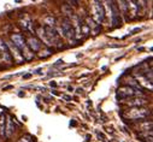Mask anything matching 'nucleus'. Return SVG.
Masks as SVG:
<instances>
[{
	"mask_svg": "<svg viewBox=\"0 0 153 142\" xmlns=\"http://www.w3.org/2000/svg\"><path fill=\"white\" fill-rule=\"evenodd\" d=\"M148 116H151V111L142 107H131L122 113V117H127L128 119L133 122H139V123L146 121Z\"/></svg>",
	"mask_w": 153,
	"mask_h": 142,
	"instance_id": "nucleus-1",
	"label": "nucleus"
},
{
	"mask_svg": "<svg viewBox=\"0 0 153 142\" xmlns=\"http://www.w3.org/2000/svg\"><path fill=\"white\" fill-rule=\"evenodd\" d=\"M139 90H142V89H139ZM141 95H143V93L137 92V88L131 86H123V87H120L117 90V99L120 100H127V99L137 98Z\"/></svg>",
	"mask_w": 153,
	"mask_h": 142,
	"instance_id": "nucleus-2",
	"label": "nucleus"
},
{
	"mask_svg": "<svg viewBox=\"0 0 153 142\" xmlns=\"http://www.w3.org/2000/svg\"><path fill=\"white\" fill-rule=\"evenodd\" d=\"M58 30L62 31L60 35L63 36H68V38H75V30L72 27V23L69 18H64L62 21V24L58 27Z\"/></svg>",
	"mask_w": 153,
	"mask_h": 142,
	"instance_id": "nucleus-3",
	"label": "nucleus"
},
{
	"mask_svg": "<svg viewBox=\"0 0 153 142\" xmlns=\"http://www.w3.org/2000/svg\"><path fill=\"white\" fill-rule=\"evenodd\" d=\"M6 46H7V48H9V52H11L10 53V55H11V58H12V60H15L17 64H22V63H24L25 60H24V58H23V54H22V52L12 44V42H7L6 44Z\"/></svg>",
	"mask_w": 153,
	"mask_h": 142,
	"instance_id": "nucleus-4",
	"label": "nucleus"
},
{
	"mask_svg": "<svg viewBox=\"0 0 153 142\" xmlns=\"http://www.w3.org/2000/svg\"><path fill=\"white\" fill-rule=\"evenodd\" d=\"M94 7H93V18L98 22V23H102L105 21V11H104V6L102 3L100 1H94Z\"/></svg>",
	"mask_w": 153,
	"mask_h": 142,
	"instance_id": "nucleus-5",
	"label": "nucleus"
},
{
	"mask_svg": "<svg viewBox=\"0 0 153 142\" xmlns=\"http://www.w3.org/2000/svg\"><path fill=\"white\" fill-rule=\"evenodd\" d=\"M25 42H27V47L29 48L30 52H39L41 51V42L37 38H34V36H30L28 39H25Z\"/></svg>",
	"mask_w": 153,
	"mask_h": 142,
	"instance_id": "nucleus-6",
	"label": "nucleus"
},
{
	"mask_svg": "<svg viewBox=\"0 0 153 142\" xmlns=\"http://www.w3.org/2000/svg\"><path fill=\"white\" fill-rule=\"evenodd\" d=\"M110 7H111V10H112V22H113V24L116 25V27H120L121 25V13H120V9L117 7V5H116V3H113V1H111L110 3Z\"/></svg>",
	"mask_w": 153,
	"mask_h": 142,
	"instance_id": "nucleus-7",
	"label": "nucleus"
},
{
	"mask_svg": "<svg viewBox=\"0 0 153 142\" xmlns=\"http://www.w3.org/2000/svg\"><path fill=\"white\" fill-rule=\"evenodd\" d=\"M147 101L142 98H131V99H127V101H124V104L129 107H141L142 105H145Z\"/></svg>",
	"mask_w": 153,
	"mask_h": 142,
	"instance_id": "nucleus-8",
	"label": "nucleus"
},
{
	"mask_svg": "<svg viewBox=\"0 0 153 142\" xmlns=\"http://www.w3.org/2000/svg\"><path fill=\"white\" fill-rule=\"evenodd\" d=\"M6 123H5V136L6 137H11L15 132V124H13V121H12V117H7L6 118Z\"/></svg>",
	"mask_w": 153,
	"mask_h": 142,
	"instance_id": "nucleus-9",
	"label": "nucleus"
},
{
	"mask_svg": "<svg viewBox=\"0 0 153 142\" xmlns=\"http://www.w3.org/2000/svg\"><path fill=\"white\" fill-rule=\"evenodd\" d=\"M5 123H6V116L1 113L0 115V136H5Z\"/></svg>",
	"mask_w": 153,
	"mask_h": 142,
	"instance_id": "nucleus-10",
	"label": "nucleus"
},
{
	"mask_svg": "<svg viewBox=\"0 0 153 142\" xmlns=\"http://www.w3.org/2000/svg\"><path fill=\"white\" fill-rule=\"evenodd\" d=\"M45 24H46L47 27H52V28H53V25L56 24V19L50 16V17H47V18L45 19Z\"/></svg>",
	"mask_w": 153,
	"mask_h": 142,
	"instance_id": "nucleus-11",
	"label": "nucleus"
},
{
	"mask_svg": "<svg viewBox=\"0 0 153 142\" xmlns=\"http://www.w3.org/2000/svg\"><path fill=\"white\" fill-rule=\"evenodd\" d=\"M18 142H33V137L30 135H24L18 140Z\"/></svg>",
	"mask_w": 153,
	"mask_h": 142,
	"instance_id": "nucleus-12",
	"label": "nucleus"
},
{
	"mask_svg": "<svg viewBox=\"0 0 153 142\" xmlns=\"http://www.w3.org/2000/svg\"><path fill=\"white\" fill-rule=\"evenodd\" d=\"M76 93H77V94H82L83 93V89L82 88H79L77 90H76Z\"/></svg>",
	"mask_w": 153,
	"mask_h": 142,
	"instance_id": "nucleus-13",
	"label": "nucleus"
},
{
	"mask_svg": "<svg viewBox=\"0 0 153 142\" xmlns=\"http://www.w3.org/2000/svg\"><path fill=\"white\" fill-rule=\"evenodd\" d=\"M141 30V28H135L133 31H131V34H134V33H137V31H140Z\"/></svg>",
	"mask_w": 153,
	"mask_h": 142,
	"instance_id": "nucleus-14",
	"label": "nucleus"
},
{
	"mask_svg": "<svg viewBox=\"0 0 153 142\" xmlns=\"http://www.w3.org/2000/svg\"><path fill=\"white\" fill-rule=\"evenodd\" d=\"M13 88V86H7V87H5L3 90H9V89H12Z\"/></svg>",
	"mask_w": 153,
	"mask_h": 142,
	"instance_id": "nucleus-15",
	"label": "nucleus"
},
{
	"mask_svg": "<svg viewBox=\"0 0 153 142\" xmlns=\"http://www.w3.org/2000/svg\"><path fill=\"white\" fill-rule=\"evenodd\" d=\"M60 64H63V60H58V61L54 64V66H57V65H60Z\"/></svg>",
	"mask_w": 153,
	"mask_h": 142,
	"instance_id": "nucleus-16",
	"label": "nucleus"
},
{
	"mask_svg": "<svg viewBox=\"0 0 153 142\" xmlns=\"http://www.w3.org/2000/svg\"><path fill=\"white\" fill-rule=\"evenodd\" d=\"M50 86H51V87H56L57 84H56V82H54V81H52V82H50Z\"/></svg>",
	"mask_w": 153,
	"mask_h": 142,
	"instance_id": "nucleus-17",
	"label": "nucleus"
},
{
	"mask_svg": "<svg viewBox=\"0 0 153 142\" xmlns=\"http://www.w3.org/2000/svg\"><path fill=\"white\" fill-rule=\"evenodd\" d=\"M68 90H69V92H72V90H74V88H72L71 86H69V87H68Z\"/></svg>",
	"mask_w": 153,
	"mask_h": 142,
	"instance_id": "nucleus-18",
	"label": "nucleus"
},
{
	"mask_svg": "<svg viewBox=\"0 0 153 142\" xmlns=\"http://www.w3.org/2000/svg\"><path fill=\"white\" fill-rule=\"evenodd\" d=\"M30 76H31V74H28V75H25V76H24V77H23V78H29V77H30Z\"/></svg>",
	"mask_w": 153,
	"mask_h": 142,
	"instance_id": "nucleus-19",
	"label": "nucleus"
},
{
	"mask_svg": "<svg viewBox=\"0 0 153 142\" xmlns=\"http://www.w3.org/2000/svg\"><path fill=\"white\" fill-rule=\"evenodd\" d=\"M52 93H53L54 95H58V93H57V90H52Z\"/></svg>",
	"mask_w": 153,
	"mask_h": 142,
	"instance_id": "nucleus-20",
	"label": "nucleus"
}]
</instances>
